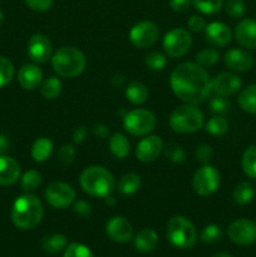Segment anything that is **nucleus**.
<instances>
[{"instance_id":"obj_29","label":"nucleus","mask_w":256,"mask_h":257,"mask_svg":"<svg viewBox=\"0 0 256 257\" xmlns=\"http://www.w3.org/2000/svg\"><path fill=\"white\" fill-rule=\"evenodd\" d=\"M253 196H255V190H253L252 185L248 182L238 183L232 193L233 201L240 206H245L250 203L252 201Z\"/></svg>"},{"instance_id":"obj_42","label":"nucleus","mask_w":256,"mask_h":257,"mask_svg":"<svg viewBox=\"0 0 256 257\" xmlns=\"http://www.w3.org/2000/svg\"><path fill=\"white\" fill-rule=\"evenodd\" d=\"M210 108L212 112L217 113V114H223L230 109V100L227 99V97L216 94V97L210 100Z\"/></svg>"},{"instance_id":"obj_38","label":"nucleus","mask_w":256,"mask_h":257,"mask_svg":"<svg viewBox=\"0 0 256 257\" xmlns=\"http://www.w3.org/2000/svg\"><path fill=\"white\" fill-rule=\"evenodd\" d=\"M163 151H165L166 158L172 163H182L186 158V153L183 148L180 145H176V143H168L166 147L163 146Z\"/></svg>"},{"instance_id":"obj_15","label":"nucleus","mask_w":256,"mask_h":257,"mask_svg":"<svg viewBox=\"0 0 256 257\" xmlns=\"http://www.w3.org/2000/svg\"><path fill=\"white\" fill-rule=\"evenodd\" d=\"M105 232L108 237L114 242L124 243L132 238L133 227L127 218L122 216H114L107 221Z\"/></svg>"},{"instance_id":"obj_48","label":"nucleus","mask_w":256,"mask_h":257,"mask_svg":"<svg viewBox=\"0 0 256 257\" xmlns=\"http://www.w3.org/2000/svg\"><path fill=\"white\" fill-rule=\"evenodd\" d=\"M192 0H170V7L176 13H185L190 9Z\"/></svg>"},{"instance_id":"obj_39","label":"nucleus","mask_w":256,"mask_h":257,"mask_svg":"<svg viewBox=\"0 0 256 257\" xmlns=\"http://www.w3.org/2000/svg\"><path fill=\"white\" fill-rule=\"evenodd\" d=\"M14 77V67L8 58L0 57V88L12 82Z\"/></svg>"},{"instance_id":"obj_34","label":"nucleus","mask_w":256,"mask_h":257,"mask_svg":"<svg viewBox=\"0 0 256 257\" xmlns=\"http://www.w3.org/2000/svg\"><path fill=\"white\" fill-rule=\"evenodd\" d=\"M220 59V53L213 48H205L196 55V63L201 67H212Z\"/></svg>"},{"instance_id":"obj_43","label":"nucleus","mask_w":256,"mask_h":257,"mask_svg":"<svg viewBox=\"0 0 256 257\" xmlns=\"http://www.w3.org/2000/svg\"><path fill=\"white\" fill-rule=\"evenodd\" d=\"M74 158H75L74 146L64 145L60 147L59 152H58V161H59L63 166L72 165Z\"/></svg>"},{"instance_id":"obj_9","label":"nucleus","mask_w":256,"mask_h":257,"mask_svg":"<svg viewBox=\"0 0 256 257\" xmlns=\"http://www.w3.org/2000/svg\"><path fill=\"white\" fill-rule=\"evenodd\" d=\"M192 44L191 34L185 29L175 28L166 33L163 38V49L170 58H180L190 50Z\"/></svg>"},{"instance_id":"obj_18","label":"nucleus","mask_w":256,"mask_h":257,"mask_svg":"<svg viewBox=\"0 0 256 257\" xmlns=\"http://www.w3.org/2000/svg\"><path fill=\"white\" fill-rule=\"evenodd\" d=\"M205 37L215 47H226L232 39V32L225 23L212 22L206 25Z\"/></svg>"},{"instance_id":"obj_51","label":"nucleus","mask_w":256,"mask_h":257,"mask_svg":"<svg viewBox=\"0 0 256 257\" xmlns=\"http://www.w3.org/2000/svg\"><path fill=\"white\" fill-rule=\"evenodd\" d=\"M9 148V141L5 136L0 135V156H3V153H5Z\"/></svg>"},{"instance_id":"obj_6","label":"nucleus","mask_w":256,"mask_h":257,"mask_svg":"<svg viewBox=\"0 0 256 257\" xmlns=\"http://www.w3.org/2000/svg\"><path fill=\"white\" fill-rule=\"evenodd\" d=\"M167 238L175 247L191 248L197 240L193 223L185 216H175L167 223Z\"/></svg>"},{"instance_id":"obj_1","label":"nucleus","mask_w":256,"mask_h":257,"mask_svg":"<svg viewBox=\"0 0 256 257\" xmlns=\"http://www.w3.org/2000/svg\"><path fill=\"white\" fill-rule=\"evenodd\" d=\"M170 84L182 102L197 104L207 99L211 93V79L205 68L197 63H181L171 73Z\"/></svg>"},{"instance_id":"obj_53","label":"nucleus","mask_w":256,"mask_h":257,"mask_svg":"<svg viewBox=\"0 0 256 257\" xmlns=\"http://www.w3.org/2000/svg\"><path fill=\"white\" fill-rule=\"evenodd\" d=\"M212 257H232V256L227 252H218V253H216V255H213Z\"/></svg>"},{"instance_id":"obj_5","label":"nucleus","mask_w":256,"mask_h":257,"mask_svg":"<svg viewBox=\"0 0 256 257\" xmlns=\"http://www.w3.org/2000/svg\"><path fill=\"white\" fill-rule=\"evenodd\" d=\"M205 124V117L200 108L195 104H186L177 107L170 115V127L177 133H193L200 131Z\"/></svg>"},{"instance_id":"obj_24","label":"nucleus","mask_w":256,"mask_h":257,"mask_svg":"<svg viewBox=\"0 0 256 257\" xmlns=\"http://www.w3.org/2000/svg\"><path fill=\"white\" fill-rule=\"evenodd\" d=\"M141 185H142V181L137 173H125L118 180L117 190L122 195L130 196L137 192L141 188Z\"/></svg>"},{"instance_id":"obj_2","label":"nucleus","mask_w":256,"mask_h":257,"mask_svg":"<svg viewBox=\"0 0 256 257\" xmlns=\"http://www.w3.org/2000/svg\"><path fill=\"white\" fill-rule=\"evenodd\" d=\"M79 182L83 191L95 198L108 197L115 188L114 177L102 166H90L85 168L80 175Z\"/></svg>"},{"instance_id":"obj_27","label":"nucleus","mask_w":256,"mask_h":257,"mask_svg":"<svg viewBox=\"0 0 256 257\" xmlns=\"http://www.w3.org/2000/svg\"><path fill=\"white\" fill-rule=\"evenodd\" d=\"M67 247V237L62 233H52L42 240V248L44 252L55 255Z\"/></svg>"},{"instance_id":"obj_35","label":"nucleus","mask_w":256,"mask_h":257,"mask_svg":"<svg viewBox=\"0 0 256 257\" xmlns=\"http://www.w3.org/2000/svg\"><path fill=\"white\" fill-rule=\"evenodd\" d=\"M145 64L150 70L158 72V70H162L166 67V64H167V57H166V54H163L161 52H151L146 57Z\"/></svg>"},{"instance_id":"obj_40","label":"nucleus","mask_w":256,"mask_h":257,"mask_svg":"<svg viewBox=\"0 0 256 257\" xmlns=\"http://www.w3.org/2000/svg\"><path fill=\"white\" fill-rule=\"evenodd\" d=\"M226 14L230 15L233 19L242 18L245 14V3L243 0H225L223 3Z\"/></svg>"},{"instance_id":"obj_49","label":"nucleus","mask_w":256,"mask_h":257,"mask_svg":"<svg viewBox=\"0 0 256 257\" xmlns=\"http://www.w3.org/2000/svg\"><path fill=\"white\" fill-rule=\"evenodd\" d=\"M87 133H88L87 128L83 127V125L78 127L77 130L74 131V133H73V142L82 143L83 141H84V138L87 137Z\"/></svg>"},{"instance_id":"obj_26","label":"nucleus","mask_w":256,"mask_h":257,"mask_svg":"<svg viewBox=\"0 0 256 257\" xmlns=\"http://www.w3.org/2000/svg\"><path fill=\"white\" fill-rule=\"evenodd\" d=\"M241 109L250 114H256V84L243 88L237 98Z\"/></svg>"},{"instance_id":"obj_21","label":"nucleus","mask_w":256,"mask_h":257,"mask_svg":"<svg viewBox=\"0 0 256 257\" xmlns=\"http://www.w3.org/2000/svg\"><path fill=\"white\" fill-rule=\"evenodd\" d=\"M20 177V166L14 158L0 156V185L10 186Z\"/></svg>"},{"instance_id":"obj_50","label":"nucleus","mask_w":256,"mask_h":257,"mask_svg":"<svg viewBox=\"0 0 256 257\" xmlns=\"http://www.w3.org/2000/svg\"><path fill=\"white\" fill-rule=\"evenodd\" d=\"M93 131H94V135L98 136L99 138H107L108 135H109V131H108V128L105 127L104 124H102V123H98V124H95L94 128H93Z\"/></svg>"},{"instance_id":"obj_4","label":"nucleus","mask_w":256,"mask_h":257,"mask_svg":"<svg viewBox=\"0 0 256 257\" xmlns=\"http://www.w3.org/2000/svg\"><path fill=\"white\" fill-rule=\"evenodd\" d=\"M87 65L84 54L78 48L62 47L52 57V67L58 75L74 78L82 74Z\"/></svg>"},{"instance_id":"obj_8","label":"nucleus","mask_w":256,"mask_h":257,"mask_svg":"<svg viewBox=\"0 0 256 257\" xmlns=\"http://www.w3.org/2000/svg\"><path fill=\"white\" fill-rule=\"evenodd\" d=\"M221 183V176L212 166L203 165L195 172L192 178V187L197 195L210 196L217 191Z\"/></svg>"},{"instance_id":"obj_12","label":"nucleus","mask_w":256,"mask_h":257,"mask_svg":"<svg viewBox=\"0 0 256 257\" xmlns=\"http://www.w3.org/2000/svg\"><path fill=\"white\" fill-rule=\"evenodd\" d=\"M227 235L236 245L250 246L256 242V225L246 218L236 220L228 226Z\"/></svg>"},{"instance_id":"obj_25","label":"nucleus","mask_w":256,"mask_h":257,"mask_svg":"<svg viewBox=\"0 0 256 257\" xmlns=\"http://www.w3.org/2000/svg\"><path fill=\"white\" fill-rule=\"evenodd\" d=\"M125 97L132 104H143L148 99V88L141 82H132L125 88Z\"/></svg>"},{"instance_id":"obj_11","label":"nucleus","mask_w":256,"mask_h":257,"mask_svg":"<svg viewBox=\"0 0 256 257\" xmlns=\"http://www.w3.org/2000/svg\"><path fill=\"white\" fill-rule=\"evenodd\" d=\"M45 201L54 208H65L75 201V191L65 182H53L45 188Z\"/></svg>"},{"instance_id":"obj_44","label":"nucleus","mask_w":256,"mask_h":257,"mask_svg":"<svg viewBox=\"0 0 256 257\" xmlns=\"http://www.w3.org/2000/svg\"><path fill=\"white\" fill-rule=\"evenodd\" d=\"M195 156H196V160H197L198 162L202 163V165H208V163L213 160L212 147L208 145H205V143H203V145L197 146Z\"/></svg>"},{"instance_id":"obj_36","label":"nucleus","mask_w":256,"mask_h":257,"mask_svg":"<svg viewBox=\"0 0 256 257\" xmlns=\"http://www.w3.org/2000/svg\"><path fill=\"white\" fill-rule=\"evenodd\" d=\"M206 132L212 136H223L228 130V123L222 117H212L205 124Z\"/></svg>"},{"instance_id":"obj_20","label":"nucleus","mask_w":256,"mask_h":257,"mask_svg":"<svg viewBox=\"0 0 256 257\" xmlns=\"http://www.w3.org/2000/svg\"><path fill=\"white\" fill-rule=\"evenodd\" d=\"M18 82L24 89L34 90L43 82V72L38 65L25 64L18 72Z\"/></svg>"},{"instance_id":"obj_32","label":"nucleus","mask_w":256,"mask_h":257,"mask_svg":"<svg viewBox=\"0 0 256 257\" xmlns=\"http://www.w3.org/2000/svg\"><path fill=\"white\" fill-rule=\"evenodd\" d=\"M20 185H22L23 190L27 191V192L38 190V187H40V185H42V175L35 170L27 171L23 175Z\"/></svg>"},{"instance_id":"obj_28","label":"nucleus","mask_w":256,"mask_h":257,"mask_svg":"<svg viewBox=\"0 0 256 257\" xmlns=\"http://www.w3.org/2000/svg\"><path fill=\"white\" fill-rule=\"evenodd\" d=\"M53 152V142L47 137L38 138L32 147V157L35 162H44Z\"/></svg>"},{"instance_id":"obj_37","label":"nucleus","mask_w":256,"mask_h":257,"mask_svg":"<svg viewBox=\"0 0 256 257\" xmlns=\"http://www.w3.org/2000/svg\"><path fill=\"white\" fill-rule=\"evenodd\" d=\"M221 237H222V231H221L220 226L213 225V223L203 227V230L200 233V240L203 243H207V245L216 243L217 241L221 240Z\"/></svg>"},{"instance_id":"obj_14","label":"nucleus","mask_w":256,"mask_h":257,"mask_svg":"<svg viewBox=\"0 0 256 257\" xmlns=\"http://www.w3.org/2000/svg\"><path fill=\"white\" fill-rule=\"evenodd\" d=\"M163 151V141L158 136H147L138 142L136 157L143 163H151L158 158Z\"/></svg>"},{"instance_id":"obj_10","label":"nucleus","mask_w":256,"mask_h":257,"mask_svg":"<svg viewBox=\"0 0 256 257\" xmlns=\"http://www.w3.org/2000/svg\"><path fill=\"white\" fill-rule=\"evenodd\" d=\"M160 30L153 22H140L132 27L130 30V40L138 49L150 48L157 42Z\"/></svg>"},{"instance_id":"obj_3","label":"nucleus","mask_w":256,"mask_h":257,"mask_svg":"<svg viewBox=\"0 0 256 257\" xmlns=\"http://www.w3.org/2000/svg\"><path fill=\"white\" fill-rule=\"evenodd\" d=\"M43 212V205L37 196L23 195L13 205L12 220L20 230H32L40 223Z\"/></svg>"},{"instance_id":"obj_45","label":"nucleus","mask_w":256,"mask_h":257,"mask_svg":"<svg viewBox=\"0 0 256 257\" xmlns=\"http://www.w3.org/2000/svg\"><path fill=\"white\" fill-rule=\"evenodd\" d=\"M73 210L80 217H88L92 213V206L87 202V201H74L73 202Z\"/></svg>"},{"instance_id":"obj_54","label":"nucleus","mask_w":256,"mask_h":257,"mask_svg":"<svg viewBox=\"0 0 256 257\" xmlns=\"http://www.w3.org/2000/svg\"><path fill=\"white\" fill-rule=\"evenodd\" d=\"M3 22H4V13H3L2 9H0V25H2Z\"/></svg>"},{"instance_id":"obj_19","label":"nucleus","mask_w":256,"mask_h":257,"mask_svg":"<svg viewBox=\"0 0 256 257\" xmlns=\"http://www.w3.org/2000/svg\"><path fill=\"white\" fill-rule=\"evenodd\" d=\"M236 42L248 49H256V20L243 19L235 28Z\"/></svg>"},{"instance_id":"obj_23","label":"nucleus","mask_w":256,"mask_h":257,"mask_svg":"<svg viewBox=\"0 0 256 257\" xmlns=\"http://www.w3.org/2000/svg\"><path fill=\"white\" fill-rule=\"evenodd\" d=\"M108 146H109L110 153L118 160H123L130 153V142H128L127 137L122 133H114V135L110 136Z\"/></svg>"},{"instance_id":"obj_17","label":"nucleus","mask_w":256,"mask_h":257,"mask_svg":"<svg viewBox=\"0 0 256 257\" xmlns=\"http://www.w3.org/2000/svg\"><path fill=\"white\" fill-rule=\"evenodd\" d=\"M225 64L233 72H247L252 68L253 58L247 50L240 48H232L225 53Z\"/></svg>"},{"instance_id":"obj_46","label":"nucleus","mask_w":256,"mask_h":257,"mask_svg":"<svg viewBox=\"0 0 256 257\" xmlns=\"http://www.w3.org/2000/svg\"><path fill=\"white\" fill-rule=\"evenodd\" d=\"M25 4L35 12H47L52 8L53 0H25Z\"/></svg>"},{"instance_id":"obj_47","label":"nucleus","mask_w":256,"mask_h":257,"mask_svg":"<svg viewBox=\"0 0 256 257\" xmlns=\"http://www.w3.org/2000/svg\"><path fill=\"white\" fill-rule=\"evenodd\" d=\"M187 24H188V28H190L192 32L198 33L205 30L206 20L203 19V17H201V15H192V17L188 19Z\"/></svg>"},{"instance_id":"obj_7","label":"nucleus","mask_w":256,"mask_h":257,"mask_svg":"<svg viewBox=\"0 0 256 257\" xmlns=\"http://www.w3.org/2000/svg\"><path fill=\"white\" fill-rule=\"evenodd\" d=\"M123 127L130 135L147 136L155 130L156 117L152 112L147 109H133L130 110L123 117Z\"/></svg>"},{"instance_id":"obj_41","label":"nucleus","mask_w":256,"mask_h":257,"mask_svg":"<svg viewBox=\"0 0 256 257\" xmlns=\"http://www.w3.org/2000/svg\"><path fill=\"white\" fill-rule=\"evenodd\" d=\"M63 257H94L87 246L78 242H72L65 247Z\"/></svg>"},{"instance_id":"obj_33","label":"nucleus","mask_w":256,"mask_h":257,"mask_svg":"<svg viewBox=\"0 0 256 257\" xmlns=\"http://www.w3.org/2000/svg\"><path fill=\"white\" fill-rule=\"evenodd\" d=\"M192 5L202 14L212 15L220 12L223 0H192Z\"/></svg>"},{"instance_id":"obj_16","label":"nucleus","mask_w":256,"mask_h":257,"mask_svg":"<svg viewBox=\"0 0 256 257\" xmlns=\"http://www.w3.org/2000/svg\"><path fill=\"white\" fill-rule=\"evenodd\" d=\"M241 88V79L232 73H221L211 79V90L216 94L230 97L236 94Z\"/></svg>"},{"instance_id":"obj_31","label":"nucleus","mask_w":256,"mask_h":257,"mask_svg":"<svg viewBox=\"0 0 256 257\" xmlns=\"http://www.w3.org/2000/svg\"><path fill=\"white\" fill-rule=\"evenodd\" d=\"M40 93L45 99H55L62 93V82L57 77H49L40 84Z\"/></svg>"},{"instance_id":"obj_30","label":"nucleus","mask_w":256,"mask_h":257,"mask_svg":"<svg viewBox=\"0 0 256 257\" xmlns=\"http://www.w3.org/2000/svg\"><path fill=\"white\" fill-rule=\"evenodd\" d=\"M241 166L247 177L256 180V145L246 148L241 160Z\"/></svg>"},{"instance_id":"obj_52","label":"nucleus","mask_w":256,"mask_h":257,"mask_svg":"<svg viewBox=\"0 0 256 257\" xmlns=\"http://www.w3.org/2000/svg\"><path fill=\"white\" fill-rule=\"evenodd\" d=\"M104 200H105V203H107L108 206H114L115 205V200H114V197H112V195L108 196V197H105Z\"/></svg>"},{"instance_id":"obj_13","label":"nucleus","mask_w":256,"mask_h":257,"mask_svg":"<svg viewBox=\"0 0 256 257\" xmlns=\"http://www.w3.org/2000/svg\"><path fill=\"white\" fill-rule=\"evenodd\" d=\"M52 43L44 34H34L28 42V55L37 64H44L52 58Z\"/></svg>"},{"instance_id":"obj_22","label":"nucleus","mask_w":256,"mask_h":257,"mask_svg":"<svg viewBox=\"0 0 256 257\" xmlns=\"http://www.w3.org/2000/svg\"><path fill=\"white\" fill-rule=\"evenodd\" d=\"M158 235L151 228H143L136 235L135 247L141 252H151L157 247Z\"/></svg>"}]
</instances>
